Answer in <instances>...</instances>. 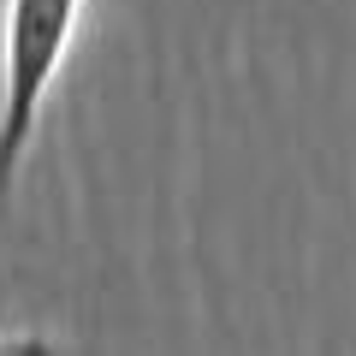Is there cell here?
I'll use <instances>...</instances> for the list:
<instances>
[{
	"mask_svg": "<svg viewBox=\"0 0 356 356\" xmlns=\"http://www.w3.org/2000/svg\"><path fill=\"white\" fill-rule=\"evenodd\" d=\"M83 0H6V54H0V226L13 208L18 166L42 125L65 54H72Z\"/></svg>",
	"mask_w": 356,
	"mask_h": 356,
	"instance_id": "obj_1",
	"label": "cell"
},
{
	"mask_svg": "<svg viewBox=\"0 0 356 356\" xmlns=\"http://www.w3.org/2000/svg\"><path fill=\"white\" fill-rule=\"evenodd\" d=\"M0 356H60V344L42 339V332H6L0 339Z\"/></svg>",
	"mask_w": 356,
	"mask_h": 356,
	"instance_id": "obj_2",
	"label": "cell"
}]
</instances>
